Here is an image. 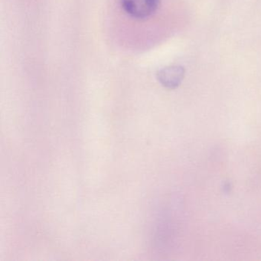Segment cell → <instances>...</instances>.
I'll return each instance as SVG.
<instances>
[{"mask_svg":"<svg viewBox=\"0 0 261 261\" xmlns=\"http://www.w3.org/2000/svg\"><path fill=\"white\" fill-rule=\"evenodd\" d=\"M123 11L137 20L148 19L159 9L160 0H120Z\"/></svg>","mask_w":261,"mask_h":261,"instance_id":"1","label":"cell"},{"mask_svg":"<svg viewBox=\"0 0 261 261\" xmlns=\"http://www.w3.org/2000/svg\"><path fill=\"white\" fill-rule=\"evenodd\" d=\"M185 76V69L181 66H170L163 68L157 74V79L163 86L168 89H175L179 86Z\"/></svg>","mask_w":261,"mask_h":261,"instance_id":"2","label":"cell"}]
</instances>
